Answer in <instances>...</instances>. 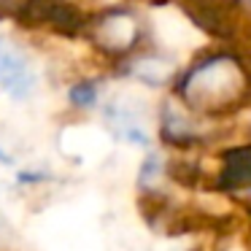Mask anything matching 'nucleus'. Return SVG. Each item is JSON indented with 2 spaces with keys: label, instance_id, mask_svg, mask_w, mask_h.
Returning <instances> with one entry per match:
<instances>
[{
  "label": "nucleus",
  "instance_id": "1",
  "mask_svg": "<svg viewBox=\"0 0 251 251\" xmlns=\"http://www.w3.org/2000/svg\"><path fill=\"white\" fill-rule=\"evenodd\" d=\"M0 84L14 95L22 98L30 87H33V76H30L27 65L14 54H0Z\"/></svg>",
  "mask_w": 251,
  "mask_h": 251
}]
</instances>
